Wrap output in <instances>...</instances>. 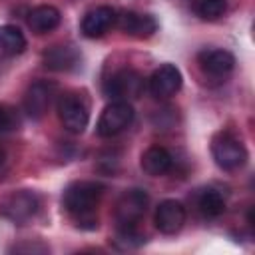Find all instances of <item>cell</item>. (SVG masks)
Returning a JSON list of instances; mask_svg holds the SVG:
<instances>
[{
    "label": "cell",
    "mask_w": 255,
    "mask_h": 255,
    "mask_svg": "<svg viewBox=\"0 0 255 255\" xmlns=\"http://www.w3.org/2000/svg\"><path fill=\"white\" fill-rule=\"evenodd\" d=\"M124 34L135 38H149L157 30V22L151 14H139L133 10H122L116 14V24Z\"/></svg>",
    "instance_id": "7c38bea8"
},
{
    "label": "cell",
    "mask_w": 255,
    "mask_h": 255,
    "mask_svg": "<svg viewBox=\"0 0 255 255\" xmlns=\"http://www.w3.org/2000/svg\"><path fill=\"white\" fill-rule=\"evenodd\" d=\"M54 96H56V84H52L48 80H36L34 84H30L24 94V100H22L26 116L32 120L44 118Z\"/></svg>",
    "instance_id": "52a82bcc"
},
{
    "label": "cell",
    "mask_w": 255,
    "mask_h": 255,
    "mask_svg": "<svg viewBox=\"0 0 255 255\" xmlns=\"http://www.w3.org/2000/svg\"><path fill=\"white\" fill-rule=\"evenodd\" d=\"M191 8H193V12H195L201 20L213 22V20H217L219 16H223V12H225V0H201V2L193 4Z\"/></svg>",
    "instance_id": "d6986e66"
},
{
    "label": "cell",
    "mask_w": 255,
    "mask_h": 255,
    "mask_svg": "<svg viewBox=\"0 0 255 255\" xmlns=\"http://www.w3.org/2000/svg\"><path fill=\"white\" fill-rule=\"evenodd\" d=\"M104 187L96 181H76L66 187L62 195V205L74 223L82 229L98 227V205Z\"/></svg>",
    "instance_id": "6da1fadb"
},
{
    "label": "cell",
    "mask_w": 255,
    "mask_h": 255,
    "mask_svg": "<svg viewBox=\"0 0 255 255\" xmlns=\"http://www.w3.org/2000/svg\"><path fill=\"white\" fill-rule=\"evenodd\" d=\"M181 84H183L181 72L173 64H161L157 70H153V74L147 80L149 94L157 100H167V98L175 96L179 92Z\"/></svg>",
    "instance_id": "9c48e42d"
},
{
    "label": "cell",
    "mask_w": 255,
    "mask_h": 255,
    "mask_svg": "<svg viewBox=\"0 0 255 255\" xmlns=\"http://www.w3.org/2000/svg\"><path fill=\"white\" fill-rule=\"evenodd\" d=\"M18 124H20L18 122V114L10 106H2L0 104V133H6V131L16 129Z\"/></svg>",
    "instance_id": "44dd1931"
},
{
    "label": "cell",
    "mask_w": 255,
    "mask_h": 255,
    "mask_svg": "<svg viewBox=\"0 0 255 255\" xmlns=\"http://www.w3.org/2000/svg\"><path fill=\"white\" fill-rule=\"evenodd\" d=\"M149 197L143 189H126L116 203V223L118 227H135L145 215Z\"/></svg>",
    "instance_id": "277c9868"
},
{
    "label": "cell",
    "mask_w": 255,
    "mask_h": 255,
    "mask_svg": "<svg viewBox=\"0 0 255 255\" xmlns=\"http://www.w3.org/2000/svg\"><path fill=\"white\" fill-rule=\"evenodd\" d=\"M40 209V199L34 191H28V189H20V191H14L10 193L2 205H0V215L16 225H24L28 223L30 219L36 217Z\"/></svg>",
    "instance_id": "3957f363"
},
{
    "label": "cell",
    "mask_w": 255,
    "mask_h": 255,
    "mask_svg": "<svg viewBox=\"0 0 255 255\" xmlns=\"http://www.w3.org/2000/svg\"><path fill=\"white\" fill-rule=\"evenodd\" d=\"M10 251L12 253H48V247L40 243H22V245L10 247Z\"/></svg>",
    "instance_id": "7402d4cb"
},
{
    "label": "cell",
    "mask_w": 255,
    "mask_h": 255,
    "mask_svg": "<svg viewBox=\"0 0 255 255\" xmlns=\"http://www.w3.org/2000/svg\"><path fill=\"white\" fill-rule=\"evenodd\" d=\"M185 207L181 201L175 199H163L157 209H155V227L159 229V233L163 235H175L181 231V227L185 225Z\"/></svg>",
    "instance_id": "30bf717a"
},
{
    "label": "cell",
    "mask_w": 255,
    "mask_h": 255,
    "mask_svg": "<svg viewBox=\"0 0 255 255\" xmlns=\"http://www.w3.org/2000/svg\"><path fill=\"white\" fill-rule=\"evenodd\" d=\"M116 245L122 249H135L141 243H145V235H141L135 227H118V235H116Z\"/></svg>",
    "instance_id": "ffe728a7"
},
{
    "label": "cell",
    "mask_w": 255,
    "mask_h": 255,
    "mask_svg": "<svg viewBox=\"0 0 255 255\" xmlns=\"http://www.w3.org/2000/svg\"><path fill=\"white\" fill-rule=\"evenodd\" d=\"M58 118L62 126L72 133H82L88 128L90 112L86 102L76 94H66L58 102Z\"/></svg>",
    "instance_id": "8992f818"
},
{
    "label": "cell",
    "mask_w": 255,
    "mask_h": 255,
    "mask_svg": "<svg viewBox=\"0 0 255 255\" xmlns=\"http://www.w3.org/2000/svg\"><path fill=\"white\" fill-rule=\"evenodd\" d=\"M197 2H201V0H191V6H193V4H197Z\"/></svg>",
    "instance_id": "cb8c5ba5"
},
{
    "label": "cell",
    "mask_w": 255,
    "mask_h": 255,
    "mask_svg": "<svg viewBox=\"0 0 255 255\" xmlns=\"http://www.w3.org/2000/svg\"><path fill=\"white\" fill-rule=\"evenodd\" d=\"M26 50V36L18 26H0V58H16Z\"/></svg>",
    "instance_id": "e0dca14e"
},
{
    "label": "cell",
    "mask_w": 255,
    "mask_h": 255,
    "mask_svg": "<svg viewBox=\"0 0 255 255\" xmlns=\"http://www.w3.org/2000/svg\"><path fill=\"white\" fill-rule=\"evenodd\" d=\"M60 22H62L60 10L56 6H50V4L36 6L28 12V26L36 34H48V32L56 30L60 26Z\"/></svg>",
    "instance_id": "2e32d148"
},
{
    "label": "cell",
    "mask_w": 255,
    "mask_h": 255,
    "mask_svg": "<svg viewBox=\"0 0 255 255\" xmlns=\"http://www.w3.org/2000/svg\"><path fill=\"white\" fill-rule=\"evenodd\" d=\"M197 64L203 74H209L213 78H225L235 68V56L223 48H207L197 54Z\"/></svg>",
    "instance_id": "8fae6325"
},
{
    "label": "cell",
    "mask_w": 255,
    "mask_h": 255,
    "mask_svg": "<svg viewBox=\"0 0 255 255\" xmlns=\"http://www.w3.org/2000/svg\"><path fill=\"white\" fill-rule=\"evenodd\" d=\"M4 163V151H0V165Z\"/></svg>",
    "instance_id": "603a6c76"
},
{
    "label": "cell",
    "mask_w": 255,
    "mask_h": 255,
    "mask_svg": "<svg viewBox=\"0 0 255 255\" xmlns=\"http://www.w3.org/2000/svg\"><path fill=\"white\" fill-rule=\"evenodd\" d=\"M116 10L112 6H96L82 18L80 30L86 38H100L116 24Z\"/></svg>",
    "instance_id": "5bb4252c"
},
{
    "label": "cell",
    "mask_w": 255,
    "mask_h": 255,
    "mask_svg": "<svg viewBox=\"0 0 255 255\" xmlns=\"http://www.w3.org/2000/svg\"><path fill=\"white\" fill-rule=\"evenodd\" d=\"M211 153L215 163L223 169V171H237L247 163V149L241 143V139H237L235 135H231L229 131H221L211 139Z\"/></svg>",
    "instance_id": "7a4b0ae2"
},
{
    "label": "cell",
    "mask_w": 255,
    "mask_h": 255,
    "mask_svg": "<svg viewBox=\"0 0 255 255\" xmlns=\"http://www.w3.org/2000/svg\"><path fill=\"white\" fill-rule=\"evenodd\" d=\"M143 90V78L139 72L131 70V68H124L120 72H116L108 82H106V94L114 100H133L141 94Z\"/></svg>",
    "instance_id": "ba28073f"
},
{
    "label": "cell",
    "mask_w": 255,
    "mask_h": 255,
    "mask_svg": "<svg viewBox=\"0 0 255 255\" xmlns=\"http://www.w3.org/2000/svg\"><path fill=\"white\" fill-rule=\"evenodd\" d=\"M44 66L54 72H72L80 66L82 54L72 44H58L44 52Z\"/></svg>",
    "instance_id": "4fadbf2b"
},
{
    "label": "cell",
    "mask_w": 255,
    "mask_h": 255,
    "mask_svg": "<svg viewBox=\"0 0 255 255\" xmlns=\"http://www.w3.org/2000/svg\"><path fill=\"white\" fill-rule=\"evenodd\" d=\"M171 167H173V155L161 145H151L141 153V169L147 175L159 177L169 173Z\"/></svg>",
    "instance_id": "9a60e30c"
},
{
    "label": "cell",
    "mask_w": 255,
    "mask_h": 255,
    "mask_svg": "<svg viewBox=\"0 0 255 255\" xmlns=\"http://www.w3.org/2000/svg\"><path fill=\"white\" fill-rule=\"evenodd\" d=\"M131 122H133V108L129 106V102L116 100L104 108V112L98 120L96 131L100 137H114V135L122 133Z\"/></svg>",
    "instance_id": "5b68a950"
},
{
    "label": "cell",
    "mask_w": 255,
    "mask_h": 255,
    "mask_svg": "<svg viewBox=\"0 0 255 255\" xmlns=\"http://www.w3.org/2000/svg\"><path fill=\"white\" fill-rule=\"evenodd\" d=\"M197 209L203 217L215 219L225 211V197L217 189H201V193L197 195Z\"/></svg>",
    "instance_id": "ac0fdd59"
}]
</instances>
